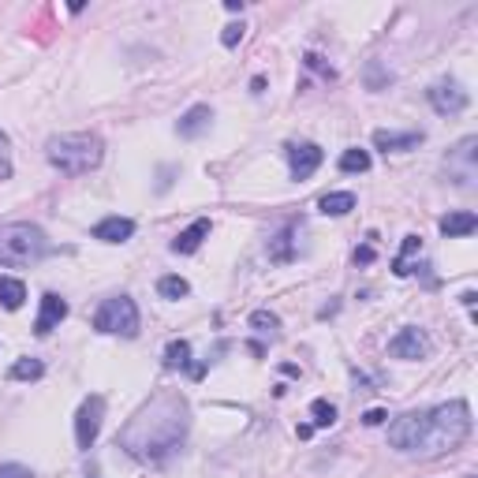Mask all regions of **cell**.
<instances>
[{"mask_svg": "<svg viewBox=\"0 0 478 478\" xmlns=\"http://www.w3.org/2000/svg\"><path fill=\"white\" fill-rule=\"evenodd\" d=\"M209 120H214V112H209V105H195V109H187L183 117H180V124H176L180 139H198L202 131L209 127Z\"/></svg>", "mask_w": 478, "mask_h": 478, "instance_id": "5bb4252c", "label": "cell"}, {"mask_svg": "<svg viewBox=\"0 0 478 478\" xmlns=\"http://www.w3.org/2000/svg\"><path fill=\"white\" fill-rule=\"evenodd\" d=\"M42 374H45V367H42L37 359H19L15 367L8 370V377H12V381H37Z\"/></svg>", "mask_w": 478, "mask_h": 478, "instance_id": "ffe728a7", "label": "cell"}, {"mask_svg": "<svg viewBox=\"0 0 478 478\" xmlns=\"http://www.w3.org/2000/svg\"><path fill=\"white\" fill-rule=\"evenodd\" d=\"M437 228H442L445 236H471L478 228V217L471 214V209H460V214H445Z\"/></svg>", "mask_w": 478, "mask_h": 478, "instance_id": "2e32d148", "label": "cell"}, {"mask_svg": "<svg viewBox=\"0 0 478 478\" xmlns=\"http://www.w3.org/2000/svg\"><path fill=\"white\" fill-rule=\"evenodd\" d=\"M471 433V408L464 400H449V404H437L423 411V442H418L415 456H442L452 452L467 442Z\"/></svg>", "mask_w": 478, "mask_h": 478, "instance_id": "7a4b0ae2", "label": "cell"}, {"mask_svg": "<svg viewBox=\"0 0 478 478\" xmlns=\"http://www.w3.org/2000/svg\"><path fill=\"white\" fill-rule=\"evenodd\" d=\"M467 478H471V474H467Z\"/></svg>", "mask_w": 478, "mask_h": 478, "instance_id": "1f68e13d", "label": "cell"}, {"mask_svg": "<svg viewBox=\"0 0 478 478\" xmlns=\"http://www.w3.org/2000/svg\"><path fill=\"white\" fill-rule=\"evenodd\" d=\"M251 325H255V329H258V333H270V336H273V333L280 329V321H277V314H270V311H255V314H251Z\"/></svg>", "mask_w": 478, "mask_h": 478, "instance_id": "484cf974", "label": "cell"}, {"mask_svg": "<svg viewBox=\"0 0 478 478\" xmlns=\"http://www.w3.org/2000/svg\"><path fill=\"white\" fill-rule=\"evenodd\" d=\"M325 154H321V146L314 142H292L288 146V165H292V176L296 180H311L314 172L321 168Z\"/></svg>", "mask_w": 478, "mask_h": 478, "instance_id": "9c48e42d", "label": "cell"}, {"mask_svg": "<svg viewBox=\"0 0 478 478\" xmlns=\"http://www.w3.org/2000/svg\"><path fill=\"white\" fill-rule=\"evenodd\" d=\"M318 209L325 217H344V214H352L355 209V195L352 190H333V195H321Z\"/></svg>", "mask_w": 478, "mask_h": 478, "instance_id": "e0dca14e", "label": "cell"}, {"mask_svg": "<svg viewBox=\"0 0 478 478\" xmlns=\"http://www.w3.org/2000/svg\"><path fill=\"white\" fill-rule=\"evenodd\" d=\"M0 478H34V471L23 464H0Z\"/></svg>", "mask_w": 478, "mask_h": 478, "instance_id": "f1b7e54d", "label": "cell"}, {"mask_svg": "<svg viewBox=\"0 0 478 478\" xmlns=\"http://www.w3.org/2000/svg\"><path fill=\"white\" fill-rule=\"evenodd\" d=\"M45 158L53 168H61L64 176H86L101 165L105 142L93 131H75V135H53L45 142Z\"/></svg>", "mask_w": 478, "mask_h": 478, "instance_id": "3957f363", "label": "cell"}, {"mask_svg": "<svg viewBox=\"0 0 478 478\" xmlns=\"http://www.w3.org/2000/svg\"><path fill=\"white\" fill-rule=\"evenodd\" d=\"M418 247H423V239H418V236H408V239H404V255H400L396 265H393L396 277H408V255H415Z\"/></svg>", "mask_w": 478, "mask_h": 478, "instance_id": "4316f807", "label": "cell"}, {"mask_svg": "<svg viewBox=\"0 0 478 478\" xmlns=\"http://www.w3.org/2000/svg\"><path fill=\"white\" fill-rule=\"evenodd\" d=\"M187 359H190V344L187 340H172L168 348H165V367L168 370H183Z\"/></svg>", "mask_w": 478, "mask_h": 478, "instance_id": "d6986e66", "label": "cell"}, {"mask_svg": "<svg viewBox=\"0 0 478 478\" xmlns=\"http://www.w3.org/2000/svg\"><path fill=\"white\" fill-rule=\"evenodd\" d=\"M158 292H161L165 299H183V296L190 292V284H187L183 277H161V280H158Z\"/></svg>", "mask_w": 478, "mask_h": 478, "instance_id": "7402d4cb", "label": "cell"}, {"mask_svg": "<svg viewBox=\"0 0 478 478\" xmlns=\"http://www.w3.org/2000/svg\"><path fill=\"white\" fill-rule=\"evenodd\" d=\"M355 262H362V265L374 262V247H359V251H355Z\"/></svg>", "mask_w": 478, "mask_h": 478, "instance_id": "4dcf8cb0", "label": "cell"}, {"mask_svg": "<svg viewBox=\"0 0 478 478\" xmlns=\"http://www.w3.org/2000/svg\"><path fill=\"white\" fill-rule=\"evenodd\" d=\"M221 42H224V49H236V45L243 42V23H232V27H224Z\"/></svg>", "mask_w": 478, "mask_h": 478, "instance_id": "83f0119b", "label": "cell"}, {"mask_svg": "<svg viewBox=\"0 0 478 478\" xmlns=\"http://www.w3.org/2000/svg\"><path fill=\"white\" fill-rule=\"evenodd\" d=\"M12 180V139L0 131V183Z\"/></svg>", "mask_w": 478, "mask_h": 478, "instance_id": "d4e9b609", "label": "cell"}, {"mask_svg": "<svg viewBox=\"0 0 478 478\" xmlns=\"http://www.w3.org/2000/svg\"><path fill=\"white\" fill-rule=\"evenodd\" d=\"M187 430H190L187 400L180 393H158L120 430V449L135 456L139 464H165L172 452H180Z\"/></svg>", "mask_w": 478, "mask_h": 478, "instance_id": "6da1fadb", "label": "cell"}, {"mask_svg": "<svg viewBox=\"0 0 478 478\" xmlns=\"http://www.w3.org/2000/svg\"><path fill=\"white\" fill-rule=\"evenodd\" d=\"M27 299V284L19 277H0V307L4 311H19Z\"/></svg>", "mask_w": 478, "mask_h": 478, "instance_id": "ac0fdd59", "label": "cell"}, {"mask_svg": "<svg viewBox=\"0 0 478 478\" xmlns=\"http://www.w3.org/2000/svg\"><path fill=\"white\" fill-rule=\"evenodd\" d=\"M93 329L98 333H109V336H135L139 333V307L131 296H112L105 299L98 314H93Z\"/></svg>", "mask_w": 478, "mask_h": 478, "instance_id": "5b68a950", "label": "cell"}, {"mask_svg": "<svg viewBox=\"0 0 478 478\" xmlns=\"http://www.w3.org/2000/svg\"><path fill=\"white\" fill-rule=\"evenodd\" d=\"M423 142V131H374V146L385 150V154H400V150H415Z\"/></svg>", "mask_w": 478, "mask_h": 478, "instance_id": "4fadbf2b", "label": "cell"}, {"mask_svg": "<svg viewBox=\"0 0 478 478\" xmlns=\"http://www.w3.org/2000/svg\"><path fill=\"white\" fill-rule=\"evenodd\" d=\"M64 318H68V303L56 296V292H49V296H42V311H37L34 333H37V336H49Z\"/></svg>", "mask_w": 478, "mask_h": 478, "instance_id": "8fae6325", "label": "cell"}, {"mask_svg": "<svg viewBox=\"0 0 478 478\" xmlns=\"http://www.w3.org/2000/svg\"><path fill=\"white\" fill-rule=\"evenodd\" d=\"M367 168H370L367 150H344L340 154V172H367Z\"/></svg>", "mask_w": 478, "mask_h": 478, "instance_id": "44dd1931", "label": "cell"}, {"mask_svg": "<svg viewBox=\"0 0 478 478\" xmlns=\"http://www.w3.org/2000/svg\"><path fill=\"white\" fill-rule=\"evenodd\" d=\"M45 255H49V239L37 224H30V221L0 224V265H8V270H30Z\"/></svg>", "mask_w": 478, "mask_h": 478, "instance_id": "277c9868", "label": "cell"}, {"mask_svg": "<svg viewBox=\"0 0 478 478\" xmlns=\"http://www.w3.org/2000/svg\"><path fill=\"white\" fill-rule=\"evenodd\" d=\"M101 418H105V396H86L75 415V445L79 449H93L101 433Z\"/></svg>", "mask_w": 478, "mask_h": 478, "instance_id": "8992f818", "label": "cell"}, {"mask_svg": "<svg viewBox=\"0 0 478 478\" xmlns=\"http://www.w3.org/2000/svg\"><path fill=\"white\" fill-rule=\"evenodd\" d=\"M311 415H314V426H333L336 423V408L329 404V400H314Z\"/></svg>", "mask_w": 478, "mask_h": 478, "instance_id": "cb8c5ba5", "label": "cell"}, {"mask_svg": "<svg viewBox=\"0 0 478 478\" xmlns=\"http://www.w3.org/2000/svg\"><path fill=\"white\" fill-rule=\"evenodd\" d=\"M270 255H273V262H288L292 258V224L270 243Z\"/></svg>", "mask_w": 478, "mask_h": 478, "instance_id": "603a6c76", "label": "cell"}, {"mask_svg": "<svg viewBox=\"0 0 478 478\" xmlns=\"http://www.w3.org/2000/svg\"><path fill=\"white\" fill-rule=\"evenodd\" d=\"M135 236V221L131 217H105L101 224H93V239L101 243H127Z\"/></svg>", "mask_w": 478, "mask_h": 478, "instance_id": "7c38bea8", "label": "cell"}, {"mask_svg": "<svg viewBox=\"0 0 478 478\" xmlns=\"http://www.w3.org/2000/svg\"><path fill=\"white\" fill-rule=\"evenodd\" d=\"M430 352V340L423 329H415V325H408V329H400L393 340H389V355L393 359H423Z\"/></svg>", "mask_w": 478, "mask_h": 478, "instance_id": "30bf717a", "label": "cell"}, {"mask_svg": "<svg viewBox=\"0 0 478 478\" xmlns=\"http://www.w3.org/2000/svg\"><path fill=\"white\" fill-rule=\"evenodd\" d=\"M430 105L442 112V117H460V112L467 109V90L452 79H442V83L430 86Z\"/></svg>", "mask_w": 478, "mask_h": 478, "instance_id": "ba28073f", "label": "cell"}, {"mask_svg": "<svg viewBox=\"0 0 478 478\" xmlns=\"http://www.w3.org/2000/svg\"><path fill=\"white\" fill-rule=\"evenodd\" d=\"M385 418H389V415L381 411V408H370L367 415H362V423H367V426H381V423H385Z\"/></svg>", "mask_w": 478, "mask_h": 478, "instance_id": "f546056e", "label": "cell"}, {"mask_svg": "<svg viewBox=\"0 0 478 478\" xmlns=\"http://www.w3.org/2000/svg\"><path fill=\"white\" fill-rule=\"evenodd\" d=\"M206 236H209V221L202 217V221H195L190 228H183V232L172 239V251H176V255H195Z\"/></svg>", "mask_w": 478, "mask_h": 478, "instance_id": "9a60e30c", "label": "cell"}, {"mask_svg": "<svg viewBox=\"0 0 478 478\" xmlns=\"http://www.w3.org/2000/svg\"><path fill=\"white\" fill-rule=\"evenodd\" d=\"M418 442H423V411H408L400 415L389 426V445L400 452H418Z\"/></svg>", "mask_w": 478, "mask_h": 478, "instance_id": "52a82bcc", "label": "cell"}]
</instances>
